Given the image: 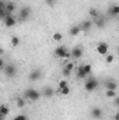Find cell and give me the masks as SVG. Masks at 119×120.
<instances>
[{
    "label": "cell",
    "mask_w": 119,
    "mask_h": 120,
    "mask_svg": "<svg viewBox=\"0 0 119 120\" xmlns=\"http://www.w3.org/2000/svg\"><path fill=\"white\" fill-rule=\"evenodd\" d=\"M114 119H115V120H119V115H118V113L115 115V117H114Z\"/></svg>",
    "instance_id": "obj_35"
},
{
    "label": "cell",
    "mask_w": 119,
    "mask_h": 120,
    "mask_svg": "<svg viewBox=\"0 0 119 120\" xmlns=\"http://www.w3.org/2000/svg\"><path fill=\"white\" fill-rule=\"evenodd\" d=\"M105 56H107V57H105V61H107V63H109V64L115 60V56H114V55H111V53H108V55H105Z\"/></svg>",
    "instance_id": "obj_27"
},
{
    "label": "cell",
    "mask_w": 119,
    "mask_h": 120,
    "mask_svg": "<svg viewBox=\"0 0 119 120\" xmlns=\"http://www.w3.org/2000/svg\"><path fill=\"white\" fill-rule=\"evenodd\" d=\"M59 94L60 95H69L70 94V87L69 85H66V87H63V88H59Z\"/></svg>",
    "instance_id": "obj_25"
},
{
    "label": "cell",
    "mask_w": 119,
    "mask_h": 120,
    "mask_svg": "<svg viewBox=\"0 0 119 120\" xmlns=\"http://www.w3.org/2000/svg\"><path fill=\"white\" fill-rule=\"evenodd\" d=\"M41 77H42V71H41L39 68L32 70V71H30V74H28V80L32 81V82H35V81L41 80Z\"/></svg>",
    "instance_id": "obj_9"
},
{
    "label": "cell",
    "mask_w": 119,
    "mask_h": 120,
    "mask_svg": "<svg viewBox=\"0 0 119 120\" xmlns=\"http://www.w3.org/2000/svg\"><path fill=\"white\" fill-rule=\"evenodd\" d=\"M55 1H56V0H46V3H48L49 6H53V4H55Z\"/></svg>",
    "instance_id": "obj_33"
},
{
    "label": "cell",
    "mask_w": 119,
    "mask_h": 120,
    "mask_svg": "<svg viewBox=\"0 0 119 120\" xmlns=\"http://www.w3.org/2000/svg\"><path fill=\"white\" fill-rule=\"evenodd\" d=\"M52 39H53L55 42H60V41L63 39V34H62V32H55V34L52 35Z\"/></svg>",
    "instance_id": "obj_24"
},
{
    "label": "cell",
    "mask_w": 119,
    "mask_h": 120,
    "mask_svg": "<svg viewBox=\"0 0 119 120\" xmlns=\"http://www.w3.org/2000/svg\"><path fill=\"white\" fill-rule=\"evenodd\" d=\"M7 15H8V14H7V11H6V8H0V20H4Z\"/></svg>",
    "instance_id": "obj_28"
},
{
    "label": "cell",
    "mask_w": 119,
    "mask_h": 120,
    "mask_svg": "<svg viewBox=\"0 0 119 120\" xmlns=\"http://www.w3.org/2000/svg\"><path fill=\"white\" fill-rule=\"evenodd\" d=\"M31 13H32L31 7L24 6V7H21V8H20V11H18V18H20L21 21H25V20H28V18H30Z\"/></svg>",
    "instance_id": "obj_6"
},
{
    "label": "cell",
    "mask_w": 119,
    "mask_h": 120,
    "mask_svg": "<svg viewBox=\"0 0 119 120\" xmlns=\"http://www.w3.org/2000/svg\"><path fill=\"white\" fill-rule=\"evenodd\" d=\"M0 119H4V117H3V116H1V115H0Z\"/></svg>",
    "instance_id": "obj_36"
},
{
    "label": "cell",
    "mask_w": 119,
    "mask_h": 120,
    "mask_svg": "<svg viewBox=\"0 0 119 120\" xmlns=\"http://www.w3.org/2000/svg\"><path fill=\"white\" fill-rule=\"evenodd\" d=\"M107 15L112 17V18H116L119 15V6L118 4H112L108 10H107Z\"/></svg>",
    "instance_id": "obj_10"
},
{
    "label": "cell",
    "mask_w": 119,
    "mask_h": 120,
    "mask_svg": "<svg viewBox=\"0 0 119 120\" xmlns=\"http://www.w3.org/2000/svg\"><path fill=\"white\" fill-rule=\"evenodd\" d=\"M53 55H55L56 57H59V59H70V52H69V49H67L64 45L58 46V48L55 49Z\"/></svg>",
    "instance_id": "obj_2"
},
{
    "label": "cell",
    "mask_w": 119,
    "mask_h": 120,
    "mask_svg": "<svg viewBox=\"0 0 119 120\" xmlns=\"http://www.w3.org/2000/svg\"><path fill=\"white\" fill-rule=\"evenodd\" d=\"M41 96H42L41 92L38 90H35V88H27V90L24 91V95H23V98H24L25 101H30V102L38 101Z\"/></svg>",
    "instance_id": "obj_1"
},
{
    "label": "cell",
    "mask_w": 119,
    "mask_h": 120,
    "mask_svg": "<svg viewBox=\"0 0 119 120\" xmlns=\"http://www.w3.org/2000/svg\"><path fill=\"white\" fill-rule=\"evenodd\" d=\"M6 11H7V14H13L16 10H17V6L14 4V3H11V1H6Z\"/></svg>",
    "instance_id": "obj_16"
},
{
    "label": "cell",
    "mask_w": 119,
    "mask_h": 120,
    "mask_svg": "<svg viewBox=\"0 0 119 120\" xmlns=\"http://www.w3.org/2000/svg\"><path fill=\"white\" fill-rule=\"evenodd\" d=\"M6 7V1L4 0H0V8H4Z\"/></svg>",
    "instance_id": "obj_32"
},
{
    "label": "cell",
    "mask_w": 119,
    "mask_h": 120,
    "mask_svg": "<svg viewBox=\"0 0 119 120\" xmlns=\"http://www.w3.org/2000/svg\"><path fill=\"white\" fill-rule=\"evenodd\" d=\"M81 56H83V48L81 46H74L70 52V57L73 60H79L81 59Z\"/></svg>",
    "instance_id": "obj_8"
},
{
    "label": "cell",
    "mask_w": 119,
    "mask_h": 120,
    "mask_svg": "<svg viewBox=\"0 0 119 120\" xmlns=\"http://www.w3.org/2000/svg\"><path fill=\"white\" fill-rule=\"evenodd\" d=\"M53 94H55V90H53L52 87H45L44 91L41 92V95H42V96H45V98H52V96H53Z\"/></svg>",
    "instance_id": "obj_15"
},
{
    "label": "cell",
    "mask_w": 119,
    "mask_h": 120,
    "mask_svg": "<svg viewBox=\"0 0 119 120\" xmlns=\"http://www.w3.org/2000/svg\"><path fill=\"white\" fill-rule=\"evenodd\" d=\"M67 85V81H64V80H62L59 82V88H63V87H66Z\"/></svg>",
    "instance_id": "obj_30"
},
{
    "label": "cell",
    "mask_w": 119,
    "mask_h": 120,
    "mask_svg": "<svg viewBox=\"0 0 119 120\" xmlns=\"http://www.w3.org/2000/svg\"><path fill=\"white\" fill-rule=\"evenodd\" d=\"M4 75L6 77H8V78H11V77H14L16 74H17V67H16V64H4Z\"/></svg>",
    "instance_id": "obj_5"
},
{
    "label": "cell",
    "mask_w": 119,
    "mask_h": 120,
    "mask_svg": "<svg viewBox=\"0 0 119 120\" xmlns=\"http://www.w3.org/2000/svg\"><path fill=\"white\" fill-rule=\"evenodd\" d=\"M0 120H4V119H0Z\"/></svg>",
    "instance_id": "obj_37"
},
{
    "label": "cell",
    "mask_w": 119,
    "mask_h": 120,
    "mask_svg": "<svg viewBox=\"0 0 119 120\" xmlns=\"http://www.w3.org/2000/svg\"><path fill=\"white\" fill-rule=\"evenodd\" d=\"M91 117L92 119H101L102 117V109L101 108H98V106H94L92 109H91Z\"/></svg>",
    "instance_id": "obj_13"
},
{
    "label": "cell",
    "mask_w": 119,
    "mask_h": 120,
    "mask_svg": "<svg viewBox=\"0 0 119 120\" xmlns=\"http://www.w3.org/2000/svg\"><path fill=\"white\" fill-rule=\"evenodd\" d=\"M105 22H107V20H105V17H102V15H99L98 18L92 20V25H95V27L99 28V30H102V28L105 27Z\"/></svg>",
    "instance_id": "obj_12"
},
{
    "label": "cell",
    "mask_w": 119,
    "mask_h": 120,
    "mask_svg": "<svg viewBox=\"0 0 119 120\" xmlns=\"http://www.w3.org/2000/svg\"><path fill=\"white\" fill-rule=\"evenodd\" d=\"M88 14H90V17H91L92 20H95V18H98V17H99V11H98L97 8H90Z\"/></svg>",
    "instance_id": "obj_21"
},
{
    "label": "cell",
    "mask_w": 119,
    "mask_h": 120,
    "mask_svg": "<svg viewBox=\"0 0 119 120\" xmlns=\"http://www.w3.org/2000/svg\"><path fill=\"white\" fill-rule=\"evenodd\" d=\"M10 113V109H8V106L7 105H0V115L4 117V116H7Z\"/></svg>",
    "instance_id": "obj_20"
},
{
    "label": "cell",
    "mask_w": 119,
    "mask_h": 120,
    "mask_svg": "<svg viewBox=\"0 0 119 120\" xmlns=\"http://www.w3.org/2000/svg\"><path fill=\"white\" fill-rule=\"evenodd\" d=\"M105 88H107V90H114V91H116L118 85H116V82H115L114 80H107V81H105Z\"/></svg>",
    "instance_id": "obj_19"
},
{
    "label": "cell",
    "mask_w": 119,
    "mask_h": 120,
    "mask_svg": "<svg viewBox=\"0 0 119 120\" xmlns=\"http://www.w3.org/2000/svg\"><path fill=\"white\" fill-rule=\"evenodd\" d=\"M95 50H97V53H98V55L105 56V55H108V53H109V46H108V43H107V42H99V43L97 45Z\"/></svg>",
    "instance_id": "obj_7"
},
{
    "label": "cell",
    "mask_w": 119,
    "mask_h": 120,
    "mask_svg": "<svg viewBox=\"0 0 119 120\" xmlns=\"http://www.w3.org/2000/svg\"><path fill=\"white\" fill-rule=\"evenodd\" d=\"M73 67H74L73 63H66L64 67H63V70H62V74H63L64 77H69V75L71 74V71H73Z\"/></svg>",
    "instance_id": "obj_14"
},
{
    "label": "cell",
    "mask_w": 119,
    "mask_h": 120,
    "mask_svg": "<svg viewBox=\"0 0 119 120\" xmlns=\"http://www.w3.org/2000/svg\"><path fill=\"white\" fill-rule=\"evenodd\" d=\"M97 88H98V80H97V78L91 77L88 80H86V82H84V90L87 91V92H92V91H95Z\"/></svg>",
    "instance_id": "obj_4"
},
{
    "label": "cell",
    "mask_w": 119,
    "mask_h": 120,
    "mask_svg": "<svg viewBox=\"0 0 119 120\" xmlns=\"http://www.w3.org/2000/svg\"><path fill=\"white\" fill-rule=\"evenodd\" d=\"M10 42H11V46L17 48V46L20 45V42H21V41H20V38H18V36H16V35H14V36H11V41H10Z\"/></svg>",
    "instance_id": "obj_22"
},
{
    "label": "cell",
    "mask_w": 119,
    "mask_h": 120,
    "mask_svg": "<svg viewBox=\"0 0 119 120\" xmlns=\"http://www.w3.org/2000/svg\"><path fill=\"white\" fill-rule=\"evenodd\" d=\"M25 102H27V101H25L23 96H20V98H17V99H16V103H17V106H18V108H24V106H25Z\"/></svg>",
    "instance_id": "obj_23"
},
{
    "label": "cell",
    "mask_w": 119,
    "mask_h": 120,
    "mask_svg": "<svg viewBox=\"0 0 119 120\" xmlns=\"http://www.w3.org/2000/svg\"><path fill=\"white\" fill-rule=\"evenodd\" d=\"M13 120H28V117L25 115H18V116H16Z\"/></svg>",
    "instance_id": "obj_29"
},
{
    "label": "cell",
    "mask_w": 119,
    "mask_h": 120,
    "mask_svg": "<svg viewBox=\"0 0 119 120\" xmlns=\"http://www.w3.org/2000/svg\"><path fill=\"white\" fill-rule=\"evenodd\" d=\"M91 27H92V21L91 20H86V21H83L80 24V30L81 31H90Z\"/></svg>",
    "instance_id": "obj_17"
},
{
    "label": "cell",
    "mask_w": 119,
    "mask_h": 120,
    "mask_svg": "<svg viewBox=\"0 0 119 120\" xmlns=\"http://www.w3.org/2000/svg\"><path fill=\"white\" fill-rule=\"evenodd\" d=\"M3 21H4V25H6L7 28H13V27L17 24V20L13 17V14H8V15H7Z\"/></svg>",
    "instance_id": "obj_11"
},
{
    "label": "cell",
    "mask_w": 119,
    "mask_h": 120,
    "mask_svg": "<svg viewBox=\"0 0 119 120\" xmlns=\"http://www.w3.org/2000/svg\"><path fill=\"white\" fill-rule=\"evenodd\" d=\"M3 53H4V50H3V49H1V46H0V56H1Z\"/></svg>",
    "instance_id": "obj_34"
},
{
    "label": "cell",
    "mask_w": 119,
    "mask_h": 120,
    "mask_svg": "<svg viewBox=\"0 0 119 120\" xmlns=\"http://www.w3.org/2000/svg\"><path fill=\"white\" fill-rule=\"evenodd\" d=\"M80 32H81L80 25H73V27H70V30H69V35H70V36H77Z\"/></svg>",
    "instance_id": "obj_18"
},
{
    "label": "cell",
    "mask_w": 119,
    "mask_h": 120,
    "mask_svg": "<svg viewBox=\"0 0 119 120\" xmlns=\"http://www.w3.org/2000/svg\"><path fill=\"white\" fill-rule=\"evenodd\" d=\"M105 95H107L108 98H116V96H118L116 91H114V90H107V92H105Z\"/></svg>",
    "instance_id": "obj_26"
},
{
    "label": "cell",
    "mask_w": 119,
    "mask_h": 120,
    "mask_svg": "<svg viewBox=\"0 0 119 120\" xmlns=\"http://www.w3.org/2000/svg\"><path fill=\"white\" fill-rule=\"evenodd\" d=\"M3 68H4V60L0 57V70H3Z\"/></svg>",
    "instance_id": "obj_31"
},
{
    "label": "cell",
    "mask_w": 119,
    "mask_h": 120,
    "mask_svg": "<svg viewBox=\"0 0 119 120\" xmlns=\"http://www.w3.org/2000/svg\"><path fill=\"white\" fill-rule=\"evenodd\" d=\"M91 70H92L91 64H83V66L79 67V70H77V78H79V80H86V77L91 73Z\"/></svg>",
    "instance_id": "obj_3"
}]
</instances>
